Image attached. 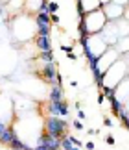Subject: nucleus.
Returning <instances> with one entry per match:
<instances>
[{
	"label": "nucleus",
	"instance_id": "1",
	"mask_svg": "<svg viewBox=\"0 0 129 150\" xmlns=\"http://www.w3.org/2000/svg\"><path fill=\"white\" fill-rule=\"evenodd\" d=\"M105 24H107V17H105L103 9H96L81 17L78 22V30L79 35H96V33H102Z\"/></svg>",
	"mask_w": 129,
	"mask_h": 150
},
{
	"label": "nucleus",
	"instance_id": "2",
	"mask_svg": "<svg viewBox=\"0 0 129 150\" xmlns=\"http://www.w3.org/2000/svg\"><path fill=\"white\" fill-rule=\"evenodd\" d=\"M44 134H48L52 137H64L68 135V122L63 117H54V115H48L44 119Z\"/></svg>",
	"mask_w": 129,
	"mask_h": 150
},
{
	"label": "nucleus",
	"instance_id": "3",
	"mask_svg": "<svg viewBox=\"0 0 129 150\" xmlns=\"http://www.w3.org/2000/svg\"><path fill=\"white\" fill-rule=\"evenodd\" d=\"M35 21V30H37V35H50L52 30V19L48 11H39V13L33 15Z\"/></svg>",
	"mask_w": 129,
	"mask_h": 150
},
{
	"label": "nucleus",
	"instance_id": "4",
	"mask_svg": "<svg viewBox=\"0 0 129 150\" xmlns=\"http://www.w3.org/2000/svg\"><path fill=\"white\" fill-rule=\"evenodd\" d=\"M41 78L44 80L46 83H52V85H55V83H63V78H61V74L57 72V67H55V63H48V65H43L41 67Z\"/></svg>",
	"mask_w": 129,
	"mask_h": 150
},
{
	"label": "nucleus",
	"instance_id": "5",
	"mask_svg": "<svg viewBox=\"0 0 129 150\" xmlns=\"http://www.w3.org/2000/svg\"><path fill=\"white\" fill-rule=\"evenodd\" d=\"M107 21H118V19H124V13H125V8L124 6H118L114 2H109V4H103L102 6Z\"/></svg>",
	"mask_w": 129,
	"mask_h": 150
},
{
	"label": "nucleus",
	"instance_id": "6",
	"mask_svg": "<svg viewBox=\"0 0 129 150\" xmlns=\"http://www.w3.org/2000/svg\"><path fill=\"white\" fill-rule=\"evenodd\" d=\"M68 113H70V108H68V104L64 102V100H57V102H52L50 100V104H48V115L67 119Z\"/></svg>",
	"mask_w": 129,
	"mask_h": 150
},
{
	"label": "nucleus",
	"instance_id": "7",
	"mask_svg": "<svg viewBox=\"0 0 129 150\" xmlns=\"http://www.w3.org/2000/svg\"><path fill=\"white\" fill-rule=\"evenodd\" d=\"M102 0H78V15L79 19L85 17L87 13L90 11H96V9H102Z\"/></svg>",
	"mask_w": 129,
	"mask_h": 150
},
{
	"label": "nucleus",
	"instance_id": "8",
	"mask_svg": "<svg viewBox=\"0 0 129 150\" xmlns=\"http://www.w3.org/2000/svg\"><path fill=\"white\" fill-rule=\"evenodd\" d=\"M35 47L39 48V52L52 50V39H50V35H35Z\"/></svg>",
	"mask_w": 129,
	"mask_h": 150
},
{
	"label": "nucleus",
	"instance_id": "9",
	"mask_svg": "<svg viewBox=\"0 0 129 150\" xmlns=\"http://www.w3.org/2000/svg\"><path fill=\"white\" fill-rule=\"evenodd\" d=\"M48 2V0H26L24 4V9L28 11V13H39L41 8Z\"/></svg>",
	"mask_w": 129,
	"mask_h": 150
},
{
	"label": "nucleus",
	"instance_id": "10",
	"mask_svg": "<svg viewBox=\"0 0 129 150\" xmlns=\"http://www.w3.org/2000/svg\"><path fill=\"white\" fill-rule=\"evenodd\" d=\"M114 48L118 50V54H120V56L129 54V35H127V37H120L118 41H116Z\"/></svg>",
	"mask_w": 129,
	"mask_h": 150
},
{
	"label": "nucleus",
	"instance_id": "11",
	"mask_svg": "<svg viewBox=\"0 0 129 150\" xmlns=\"http://www.w3.org/2000/svg\"><path fill=\"white\" fill-rule=\"evenodd\" d=\"M50 100H52V102H57V100H64L63 85H59V83L52 85V89H50Z\"/></svg>",
	"mask_w": 129,
	"mask_h": 150
},
{
	"label": "nucleus",
	"instance_id": "12",
	"mask_svg": "<svg viewBox=\"0 0 129 150\" xmlns=\"http://www.w3.org/2000/svg\"><path fill=\"white\" fill-rule=\"evenodd\" d=\"M15 137H17V132L9 126V128L6 130L2 135H0V143H2V145H6V146H9V145H11V141H13Z\"/></svg>",
	"mask_w": 129,
	"mask_h": 150
},
{
	"label": "nucleus",
	"instance_id": "13",
	"mask_svg": "<svg viewBox=\"0 0 129 150\" xmlns=\"http://www.w3.org/2000/svg\"><path fill=\"white\" fill-rule=\"evenodd\" d=\"M37 61L41 63V65H48V63H55V61H54V52H52V50L39 52V56H37Z\"/></svg>",
	"mask_w": 129,
	"mask_h": 150
},
{
	"label": "nucleus",
	"instance_id": "14",
	"mask_svg": "<svg viewBox=\"0 0 129 150\" xmlns=\"http://www.w3.org/2000/svg\"><path fill=\"white\" fill-rule=\"evenodd\" d=\"M24 4H26V0H9V4H6L8 6V11H22L24 9Z\"/></svg>",
	"mask_w": 129,
	"mask_h": 150
},
{
	"label": "nucleus",
	"instance_id": "15",
	"mask_svg": "<svg viewBox=\"0 0 129 150\" xmlns=\"http://www.w3.org/2000/svg\"><path fill=\"white\" fill-rule=\"evenodd\" d=\"M26 146H28V145H24V143L20 141V137H19V135H17L15 139L11 141V145H9V148H11V150H24Z\"/></svg>",
	"mask_w": 129,
	"mask_h": 150
},
{
	"label": "nucleus",
	"instance_id": "16",
	"mask_svg": "<svg viewBox=\"0 0 129 150\" xmlns=\"http://www.w3.org/2000/svg\"><path fill=\"white\" fill-rule=\"evenodd\" d=\"M72 146H74V143L70 141V137H68V135L61 137V150H70Z\"/></svg>",
	"mask_w": 129,
	"mask_h": 150
},
{
	"label": "nucleus",
	"instance_id": "17",
	"mask_svg": "<svg viewBox=\"0 0 129 150\" xmlns=\"http://www.w3.org/2000/svg\"><path fill=\"white\" fill-rule=\"evenodd\" d=\"M57 9H59V4H57V2H52V0H50V2H48V11H50V15H52V13H57Z\"/></svg>",
	"mask_w": 129,
	"mask_h": 150
},
{
	"label": "nucleus",
	"instance_id": "18",
	"mask_svg": "<svg viewBox=\"0 0 129 150\" xmlns=\"http://www.w3.org/2000/svg\"><path fill=\"white\" fill-rule=\"evenodd\" d=\"M68 137H70V141H72V143H74L76 146H85V145H83V143H81V141H79V139H78V137H76V135L68 134Z\"/></svg>",
	"mask_w": 129,
	"mask_h": 150
},
{
	"label": "nucleus",
	"instance_id": "19",
	"mask_svg": "<svg viewBox=\"0 0 129 150\" xmlns=\"http://www.w3.org/2000/svg\"><path fill=\"white\" fill-rule=\"evenodd\" d=\"M8 128H9V126L4 122V119H0V135H2V134H4V132L8 130Z\"/></svg>",
	"mask_w": 129,
	"mask_h": 150
},
{
	"label": "nucleus",
	"instance_id": "20",
	"mask_svg": "<svg viewBox=\"0 0 129 150\" xmlns=\"http://www.w3.org/2000/svg\"><path fill=\"white\" fill-rule=\"evenodd\" d=\"M61 50H64L68 54V52H74V47L72 45H61Z\"/></svg>",
	"mask_w": 129,
	"mask_h": 150
},
{
	"label": "nucleus",
	"instance_id": "21",
	"mask_svg": "<svg viewBox=\"0 0 129 150\" xmlns=\"http://www.w3.org/2000/svg\"><path fill=\"white\" fill-rule=\"evenodd\" d=\"M50 19H52V24H59V15L57 13H52Z\"/></svg>",
	"mask_w": 129,
	"mask_h": 150
},
{
	"label": "nucleus",
	"instance_id": "22",
	"mask_svg": "<svg viewBox=\"0 0 129 150\" xmlns=\"http://www.w3.org/2000/svg\"><path fill=\"white\" fill-rule=\"evenodd\" d=\"M72 126H74L76 130H83V124H81V120H74V122H72Z\"/></svg>",
	"mask_w": 129,
	"mask_h": 150
},
{
	"label": "nucleus",
	"instance_id": "23",
	"mask_svg": "<svg viewBox=\"0 0 129 150\" xmlns=\"http://www.w3.org/2000/svg\"><path fill=\"white\" fill-rule=\"evenodd\" d=\"M113 2L118 4V6H124V8H125V6H129V0H113Z\"/></svg>",
	"mask_w": 129,
	"mask_h": 150
},
{
	"label": "nucleus",
	"instance_id": "24",
	"mask_svg": "<svg viewBox=\"0 0 129 150\" xmlns=\"http://www.w3.org/2000/svg\"><path fill=\"white\" fill-rule=\"evenodd\" d=\"M105 143H107V145H114V137L113 135H107V137H105Z\"/></svg>",
	"mask_w": 129,
	"mask_h": 150
},
{
	"label": "nucleus",
	"instance_id": "25",
	"mask_svg": "<svg viewBox=\"0 0 129 150\" xmlns=\"http://www.w3.org/2000/svg\"><path fill=\"white\" fill-rule=\"evenodd\" d=\"M85 148L87 150H94L96 146H94V143H92V141H89V143H85Z\"/></svg>",
	"mask_w": 129,
	"mask_h": 150
},
{
	"label": "nucleus",
	"instance_id": "26",
	"mask_svg": "<svg viewBox=\"0 0 129 150\" xmlns=\"http://www.w3.org/2000/svg\"><path fill=\"white\" fill-rule=\"evenodd\" d=\"M68 59H72V61H76V59H78V56H76L74 52H68Z\"/></svg>",
	"mask_w": 129,
	"mask_h": 150
},
{
	"label": "nucleus",
	"instance_id": "27",
	"mask_svg": "<svg viewBox=\"0 0 129 150\" xmlns=\"http://www.w3.org/2000/svg\"><path fill=\"white\" fill-rule=\"evenodd\" d=\"M35 150H50L48 146H44V145H39V143H37V146H35Z\"/></svg>",
	"mask_w": 129,
	"mask_h": 150
},
{
	"label": "nucleus",
	"instance_id": "28",
	"mask_svg": "<svg viewBox=\"0 0 129 150\" xmlns=\"http://www.w3.org/2000/svg\"><path fill=\"white\" fill-rule=\"evenodd\" d=\"M103 124H105V126H113V120H111V119H107V117H105V119H103Z\"/></svg>",
	"mask_w": 129,
	"mask_h": 150
},
{
	"label": "nucleus",
	"instance_id": "29",
	"mask_svg": "<svg viewBox=\"0 0 129 150\" xmlns=\"http://www.w3.org/2000/svg\"><path fill=\"white\" fill-rule=\"evenodd\" d=\"M103 102H105V95L102 93V95H100V96H98V104H103Z\"/></svg>",
	"mask_w": 129,
	"mask_h": 150
},
{
	"label": "nucleus",
	"instance_id": "30",
	"mask_svg": "<svg viewBox=\"0 0 129 150\" xmlns=\"http://www.w3.org/2000/svg\"><path fill=\"white\" fill-rule=\"evenodd\" d=\"M124 19L129 21V6H125V13H124Z\"/></svg>",
	"mask_w": 129,
	"mask_h": 150
},
{
	"label": "nucleus",
	"instance_id": "31",
	"mask_svg": "<svg viewBox=\"0 0 129 150\" xmlns=\"http://www.w3.org/2000/svg\"><path fill=\"white\" fill-rule=\"evenodd\" d=\"M78 119H85V113L81 111V109H78Z\"/></svg>",
	"mask_w": 129,
	"mask_h": 150
},
{
	"label": "nucleus",
	"instance_id": "32",
	"mask_svg": "<svg viewBox=\"0 0 129 150\" xmlns=\"http://www.w3.org/2000/svg\"><path fill=\"white\" fill-rule=\"evenodd\" d=\"M109 2H113V0H102V4H109Z\"/></svg>",
	"mask_w": 129,
	"mask_h": 150
},
{
	"label": "nucleus",
	"instance_id": "33",
	"mask_svg": "<svg viewBox=\"0 0 129 150\" xmlns=\"http://www.w3.org/2000/svg\"><path fill=\"white\" fill-rule=\"evenodd\" d=\"M0 4H9V0H0Z\"/></svg>",
	"mask_w": 129,
	"mask_h": 150
},
{
	"label": "nucleus",
	"instance_id": "34",
	"mask_svg": "<svg viewBox=\"0 0 129 150\" xmlns=\"http://www.w3.org/2000/svg\"><path fill=\"white\" fill-rule=\"evenodd\" d=\"M79 148H81V146H76V145H74V146L70 148V150H79Z\"/></svg>",
	"mask_w": 129,
	"mask_h": 150
}]
</instances>
